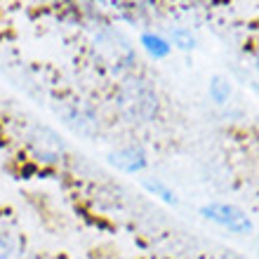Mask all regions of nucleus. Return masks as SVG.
Returning a JSON list of instances; mask_svg holds the SVG:
<instances>
[{"label":"nucleus","mask_w":259,"mask_h":259,"mask_svg":"<svg viewBox=\"0 0 259 259\" xmlns=\"http://www.w3.org/2000/svg\"><path fill=\"white\" fill-rule=\"evenodd\" d=\"M172 42L182 50H193L196 48V38L191 35V31H184V28H175V31H172Z\"/></svg>","instance_id":"nucleus-8"},{"label":"nucleus","mask_w":259,"mask_h":259,"mask_svg":"<svg viewBox=\"0 0 259 259\" xmlns=\"http://www.w3.org/2000/svg\"><path fill=\"white\" fill-rule=\"evenodd\" d=\"M200 214L205 219H212L217 224L226 226L236 233H250L252 231V222L243 210H238L236 205H226V203H212V205H203Z\"/></svg>","instance_id":"nucleus-2"},{"label":"nucleus","mask_w":259,"mask_h":259,"mask_svg":"<svg viewBox=\"0 0 259 259\" xmlns=\"http://www.w3.org/2000/svg\"><path fill=\"white\" fill-rule=\"evenodd\" d=\"M66 118H68V123L73 125L78 132H82V135H92L97 130V118L92 116V111H88L80 104H73L66 111Z\"/></svg>","instance_id":"nucleus-5"},{"label":"nucleus","mask_w":259,"mask_h":259,"mask_svg":"<svg viewBox=\"0 0 259 259\" xmlns=\"http://www.w3.org/2000/svg\"><path fill=\"white\" fill-rule=\"evenodd\" d=\"M229 95H231V88H229V82L224 80V78H219V75H214L210 80V97L214 99L217 104H224L226 99H229Z\"/></svg>","instance_id":"nucleus-7"},{"label":"nucleus","mask_w":259,"mask_h":259,"mask_svg":"<svg viewBox=\"0 0 259 259\" xmlns=\"http://www.w3.org/2000/svg\"><path fill=\"white\" fill-rule=\"evenodd\" d=\"M257 71H259V57H257Z\"/></svg>","instance_id":"nucleus-10"},{"label":"nucleus","mask_w":259,"mask_h":259,"mask_svg":"<svg viewBox=\"0 0 259 259\" xmlns=\"http://www.w3.org/2000/svg\"><path fill=\"white\" fill-rule=\"evenodd\" d=\"M118 106L123 111V116L132 123H151L158 116L160 102H158L156 90L146 80L130 78L118 92Z\"/></svg>","instance_id":"nucleus-1"},{"label":"nucleus","mask_w":259,"mask_h":259,"mask_svg":"<svg viewBox=\"0 0 259 259\" xmlns=\"http://www.w3.org/2000/svg\"><path fill=\"white\" fill-rule=\"evenodd\" d=\"M142 45L146 48V52L153 57H167L170 55V45L160 38V35H153V33H144L142 35Z\"/></svg>","instance_id":"nucleus-6"},{"label":"nucleus","mask_w":259,"mask_h":259,"mask_svg":"<svg viewBox=\"0 0 259 259\" xmlns=\"http://www.w3.org/2000/svg\"><path fill=\"white\" fill-rule=\"evenodd\" d=\"M109 163L116 165L118 170H123V172H139L146 167V153L142 149L130 146V149H120L116 153H111Z\"/></svg>","instance_id":"nucleus-4"},{"label":"nucleus","mask_w":259,"mask_h":259,"mask_svg":"<svg viewBox=\"0 0 259 259\" xmlns=\"http://www.w3.org/2000/svg\"><path fill=\"white\" fill-rule=\"evenodd\" d=\"M28 142H31L35 153L40 158H45V160H50V163L64 158V153H66V144L62 142V137L57 135L52 127H48V125H35V127H31Z\"/></svg>","instance_id":"nucleus-3"},{"label":"nucleus","mask_w":259,"mask_h":259,"mask_svg":"<svg viewBox=\"0 0 259 259\" xmlns=\"http://www.w3.org/2000/svg\"><path fill=\"white\" fill-rule=\"evenodd\" d=\"M146 189H151V191H158L160 193V198H163L165 203H177V198H175V193L170 191V189H165L163 184H160V182H146Z\"/></svg>","instance_id":"nucleus-9"}]
</instances>
